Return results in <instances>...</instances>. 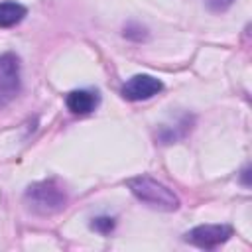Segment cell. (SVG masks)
<instances>
[{
	"label": "cell",
	"mask_w": 252,
	"mask_h": 252,
	"mask_svg": "<svg viewBox=\"0 0 252 252\" xmlns=\"http://www.w3.org/2000/svg\"><path fill=\"white\" fill-rule=\"evenodd\" d=\"M98 102H100V94L91 89L71 91L65 98V104L73 114H91L98 106Z\"/></svg>",
	"instance_id": "cell-6"
},
{
	"label": "cell",
	"mask_w": 252,
	"mask_h": 252,
	"mask_svg": "<svg viewBox=\"0 0 252 252\" xmlns=\"http://www.w3.org/2000/svg\"><path fill=\"white\" fill-rule=\"evenodd\" d=\"M24 201L28 209L33 211L35 215L47 217V215H55L65 209L67 191L55 179H45V181L32 183L24 193Z\"/></svg>",
	"instance_id": "cell-2"
},
{
	"label": "cell",
	"mask_w": 252,
	"mask_h": 252,
	"mask_svg": "<svg viewBox=\"0 0 252 252\" xmlns=\"http://www.w3.org/2000/svg\"><path fill=\"white\" fill-rule=\"evenodd\" d=\"M230 236H232V228L228 224H199L183 234L185 242L205 250H213L224 244Z\"/></svg>",
	"instance_id": "cell-3"
},
{
	"label": "cell",
	"mask_w": 252,
	"mask_h": 252,
	"mask_svg": "<svg viewBox=\"0 0 252 252\" xmlns=\"http://www.w3.org/2000/svg\"><path fill=\"white\" fill-rule=\"evenodd\" d=\"M163 89V83L154 77V75H134L130 77L122 89H120V94L126 98V100H132V102H138V100H148L152 96H156L158 93H161Z\"/></svg>",
	"instance_id": "cell-5"
},
{
	"label": "cell",
	"mask_w": 252,
	"mask_h": 252,
	"mask_svg": "<svg viewBox=\"0 0 252 252\" xmlns=\"http://www.w3.org/2000/svg\"><path fill=\"white\" fill-rule=\"evenodd\" d=\"M94 230H98V232H102V234H106V232H110L112 228H114V219H110V217H98V219H94L93 220V224H91Z\"/></svg>",
	"instance_id": "cell-8"
},
{
	"label": "cell",
	"mask_w": 252,
	"mask_h": 252,
	"mask_svg": "<svg viewBox=\"0 0 252 252\" xmlns=\"http://www.w3.org/2000/svg\"><path fill=\"white\" fill-rule=\"evenodd\" d=\"M128 187L138 201H142L152 209L165 211V213L179 209V197L173 193V189H169L167 185H163L161 181L150 175H138L128 179Z\"/></svg>",
	"instance_id": "cell-1"
},
{
	"label": "cell",
	"mask_w": 252,
	"mask_h": 252,
	"mask_svg": "<svg viewBox=\"0 0 252 252\" xmlns=\"http://www.w3.org/2000/svg\"><path fill=\"white\" fill-rule=\"evenodd\" d=\"M232 2L234 0H205L207 8L213 10V12H224V10H228L232 6Z\"/></svg>",
	"instance_id": "cell-9"
},
{
	"label": "cell",
	"mask_w": 252,
	"mask_h": 252,
	"mask_svg": "<svg viewBox=\"0 0 252 252\" xmlns=\"http://www.w3.org/2000/svg\"><path fill=\"white\" fill-rule=\"evenodd\" d=\"M20 93V61L12 53H0V108Z\"/></svg>",
	"instance_id": "cell-4"
},
{
	"label": "cell",
	"mask_w": 252,
	"mask_h": 252,
	"mask_svg": "<svg viewBox=\"0 0 252 252\" xmlns=\"http://www.w3.org/2000/svg\"><path fill=\"white\" fill-rule=\"evenodd\" d=\"M28 16V8L18 2H0V28H12Z\"/></svg>",
	"instance_id": "cell-7"
}]
</instances>
